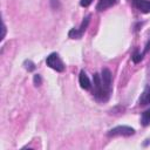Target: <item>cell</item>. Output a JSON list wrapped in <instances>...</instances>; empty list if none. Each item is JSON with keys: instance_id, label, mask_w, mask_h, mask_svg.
Listing matches in <instances>:
<instances>
[{"instance_id": "8", "label": "cell", "mask_w": 150, "mask_h": 150, "mask_svg": "<svg viewBox=\"0 0 150 150\" xmlns=\"http://www.w3.org/2000/svg\"><path fill=\"white\" fill-rule=\"evenodd\" d=\"M116 2H117V0H98V2H97V5H96V9H97L98 12L104 11V9H107V8L111 7V6H114Z\"/></svg>"}, {"instance_id": "7", "label": "cell", "mask_w": 150, "mask_h": 150, "mask_svg": "<svg viewBox=\"0 0 150 150\" xmlns=\"http://www.w3.org/2000/svg\"><path fill=\"white\" fill-rule=\"evenodd\" d=\"M79 83H80L81 88H83V89H86V90L90 89V87H91L90 80H89V77L87 76L86 71H83V70L80 71V75H79Z\"/></svg>"}, {"instance_id": "15", "label": "cell", "mask_w": 150, "mask_h": 150, "mask_svg": "<svg viewBox=\"0 0 150 150\" xmlns=\"http://www.w3.org/2000/svg\"><path fill=\"white\" fill-rule=\"evenodd\" d=\"M50 5H52V7H53L54 9H57V8L60 7L59 0H50Z\"/></svg>"}, {"instance_id": "16", "label": "cell", "mask_w": 150, "mask_h": 150, "mask_svg": "<svg viewBox=\"0 0 150 150\" xmlns=\"http://www.w3.org/2000/svg\"><path fill=\"white\" fill-rule=\"evenodd\" d=\"M5 35H6V26H5V23H2V35H1V40L5 39Z\"/></svg>"}, {"instance_id": "4", "label": "cell", "mask_w": 150, "mask_h": 150, "mask_svg": "<svg viewBox=\"0 0 150 150\" xmlns=\"http://www.w3.org/2000/svg\"><path fill=\"white\" fill-rule=\"evenodd\" d=\"M89 20H90V16H89V15L86 16L84 20L82 21L80 28H79V29L71 28V29L69 30V33H68V36L71 38V39H80V38L82 36V34L84 33V30L87 29V27H88V25H89Z\"/></svg>"}, {"instance_id": "17", "label": "cell", "mask_w": 150, "mask_h": 150, "mask_svg": "<svg viewBox=\"0 0 150 150\" xmlns=\"http://www.w3.org/2000/svg\"><path fill=\"white\" fill-rule=\"evenodd\" d=\"M149 48H150V41H149V43L146 45V47H145V50H144V52H148V50H149Z\"/></svg>"}, {"instance_id": "13", "label": "cell", "mask_w": 150, "mask_h": 150, "mask_svg": "<svg viewBox=\"0 0 150 150\" xmlns=\"http://www.w3.org/2000/svg\"><path fill=\"white\" fill-rule=\"evenodd\" d=\"M33 81H34V84H35L36 87H39V86L42 83V79H41V76H40L39 74H35V75H34Z\"/></svg>"}, {"instance_id": "12", "label": "cell", "mask_w": 150, "mask_h": 150, "mask_svg": "<svg viewBox=\"0 0 150 150\" xmlns=\"http://www.w3.org/2000/svg\"><path fill=\"white\" fill-rule=\"evenodd\" d=\"M23 64H25V68H26L28 71H32V70L35 69V66H34V63H33L30 60H26V61L23 62Z\"/></svg>"}, {"instance_id": "2", "label": "cell", "mask_w": 150, "mask_h": 150, "mask_svg": "<svg viewBox=\"0 0 150 150\" xmlns=\"http://www.w3.org/2000/svg\"><path fill=\"white\" fill-rule=\"evenodd\" d=\"M46 64H47L49 68H52V69H54V70H56V71H60V73L64 70V64H63V62H62V60L60 59V56H59L57 53H52V54H49V55L47 56V59H46Z\"/></svg>"}, {"instance_id": "1", "label": "cell", "mask_w": 150, "mask_h": 150, "mask_svg": "<svg viewBox=\"0 0 150 150\" xmlns=\"http://www.w3.org/2000/svg\"><path fill=\"white\" fill-rule=\"evenodd\" d=\"M93 79H94V90H93L94 97L98 101H107L110 96V90H108L103 86L101 80V74H97V73L94 74Z\"/></svg>"}, {"instance_id": "6", "label": "cell", "mask_w": 150, "mask_h": 150, "mask_svg": "<svg viewBox=\"0 0 150 150\" xmlns=\"http://www.w3.org/2000/svg\"><path fill=\"white\" fill-rule=\"evenodd\" d=\"M132 5L142 13L150 12V1L148 0H132Z\"/></svg>"}, {"instance_id": "14", "label": "cell", "mask_w": 150, "mask_h": 150, "mask_svg": "<svg viewBox=\"0 0 150 150\" xmlns=\"http://www.w3.org/2000/svg\"><path fill=\"white\" fill-rule=\"evenodd\" d=\"M91 2H93V0H80V5L82 7H88Z\"/></svg>"}, {"instance_id": "11", "label": "cell", "mask_w": 150, "mask_h": 150, "mask_svg": "<svg viewBox=\"0 0 150 150\" xmlns=\"http://www.w3.org/2000/svg\"><path fill=\"white\" fill-rule=\"evenodd\" d=\"M131 59H132V61L135 62V63H138V62H141L142 61V59H143V54H141L139 52H134V54H132V56H131Z\"/></svg>"}, {"instance_id": "5", "label": "cell", "mask_w": 150, "mask_h": 150, "mask_svg": "<svg viewBox=\"0 0 150 150\" xmlns=\"http://www.w3.org/2000/svg\"><path fill=\"white\" fill-rule=\"evenodd\" d=\"M101 80H102V83L103 86L111 91V81H112V76H111V73L108 68H103L102 71H101Z\"/></svg>"}, {"instance_id": "3", "label": "cell", "mask_w": 150, "mask_h": 150, "mask_svg": "<svg viewBox=\"0 0 150 150\" xmlns=\"http://www.w3.org/2000/svg\"><path fill=\"white\" fill-rule=\"evenodd\" d=\"M134 134H135V129L134 128L128 127V125H118V127H115V128L110 129L107 132V136H109V137H114V136L128 137V136H131Z\"/></svg>"}, {"instance_id": "10", "label": "cell", "mask_w": 150, "mask_h": 150, "mask_svg": "<svg viewBox=\"0 0 150 150\" xmlns=\"http://www.w3.org/2000/svg\"><path fill=\"white\" fill-rule=\"evenodd\" d=\"M141 123H142V125H144V127H146L148 124H150V108H148L146 110H144V111L142 112Z\"/></svg>"}, {"instance_id": "9", "label": "cell", "mask_w": 150, "mask_h": 150, "mask_svg": "<svg viewBox=\"0 0 150 150\" xmlns=\"http://www.w3.org/2000/svg\"><path fill=\"white\" fill-rule=\"evenodd\" d=\"M139 103L143 104V105L150 103V87L145 88V90L142 93V95L139 97Z\"/></svg>"}]
</instances>
